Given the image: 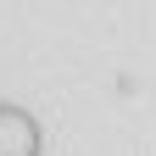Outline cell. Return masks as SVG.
<instances>
[{
	"label": "cell",
	"mask_w": 156,
	"mask_h": 156,
	"mask_svg": "<svg viewBox=\"0 0 156 156\" xmlns=\"http://www.w3.org/2000/svg\"><path fill=\"white\" fill-rule=\"evenodd\" d=\"M45 151V134H39V117L23 106L0 101V156H39Z\"/></svg>",
	"instance_id": "cell-1"
}]
</instances>
